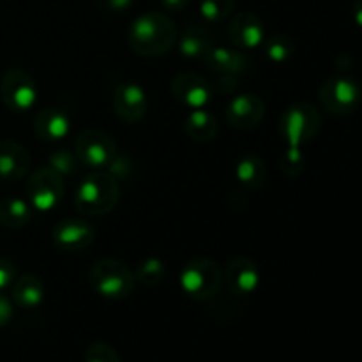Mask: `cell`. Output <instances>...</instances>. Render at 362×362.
<instances>
[{
    "label": "cell",
    "instance_id": "obj_1",
    "mask_svg": "<svg viewBox=\"0 0 362 362\" xmlns=\"http://www.w3.org/2000/svg\"><path fill=\"white\" fill-rule=\"evenodd\" d=\"M177 41L175 21L166 13H144L129 25L127 42L131 49L144 57H161L173 48Z\"/></svg>",
    "mask_w": 362,
    "mask_h": 362
},
{
    "label": "cell",
    "instance_id": "obj_2",
    "mask_svg": "<svg viewBox=\"0 0 362 362\" xmlns=\"http://www.w3.org/2000/svg\"><path fill=\"white\" fill-rule=\"evenodd\" d=\"M120 198L119 180L110 172H94L78 186L74 207L83 216H105L115 209Z\"/></svg>",
    "mask_w": 362,
    "mask_h": 362
},
{
    "label": "cell",
    "instance_id": "obj_3",
    "mask_svg": "<svg viewBox=\"0 0 362 362\" xmlns=\"http://www.w3.org/2000/svg\"><path fill=\"white\" fill-rule=\"evenodd\" d=\"M92 290L105 299L120 300L133 293L136 279L131 269L115 258H99L88 269Z\"/></svg>",
    "mask_w": 362,
    "mask_h": 362
},
{
    "label": "cell",
    "instance_id": "obj_4",
    "mask_svg": "<svg viewBox=\"0 0 362 362\" xmlns=\"http://www.w3.org/2000/svg\"><path fill=\"white\" fill-rule=\"evenodd\" d=\"M223 272L211 258H194L187 262L179 276V285L189 299L204 303L219 292Z\"/></svg>",
    "mask_w": 362,
    "mask_h": 362
},
{
    "label": "cell",
    "instance_id": "obj_5",
    "mask_svg": "<svg viewBox=\"0 0 362 362\" xmlns=\"http://www.w3.org/2000/svg\"><path fill=\"white\" fill-rule=\"evenodd\" d=\"M322 126L320 112L311 103H296L281 113L278 131L286 145L303 147L313 140Z\"/></svg>",
    "mask_w": 362,
    "mask_h": 362
},
{
    "label": "cell",
    "instance_id": "obj_6",
    "mask_svg": "<svg viewBox=\"0 0 362 362\" xmlns=\"http://www.w3.org/2000/svg\"><path fill=\"white\" fill-rule=\"evenodd\" d=\"M64 177L52 166H41L27 180V200L30 207L41 212H49L64 198Z\"/></svg>",
    "mask_w": 362,
    "mask_h": 362
},
{
    "label": "cell",
    "instance_id": "obj_7",
    "mask_svg": "<svg viewBox=\"0 0 362 362\" xmlns=\"http://www.w3.org/2000/svg\"><path fill=\"white\" fill-rule=\"evenodd\" d=\"M39 88L34 78L20 67L6 71L0 80V99L4 105L16 113H25L32 110L37 103Z\"/></svg>",
    "mask_w": 362,
    "mask_h": 362
},
{
    "label": "cell",
    "instance_id": "obj_8",
    "mask_svg": "<svg viewBox=\"0 0 362 362\" xmlns=\"http://www.w3.org/2000/svg\"><path fill=\"white\" fill-rule=\"evenodd\" d=\"M74 154L87 168H108L117 156V145L110 134L99 129H87L78 134L74 141Z\"/></svg>",
    "mask_w": 362,
    "mask_h": 362
},
{
    "label": "cell",
    "instance_id": "obj_9",
    "mask_svg": "<svg viewBox=\"0 0 362 362\" xmlns=\"http://www.w3.org/2000/svg\"><path fill=\"white\" fill-rule=\"evenodd\" d=\"M362 92L359 83L352 78H329L318 90V99L329 113L349 115L361 105Z\"/></svg>",
    "mask_w": 362,
    "mask_h": 362
},
{
    "label": "cell",
    "instance_id": "obj_10",
    "mask_svg": "<svg viewBox=\"0 0 362 362\" xmlns=\"http://www.w3.org/2000/svg\"><path fill=\"white\" fill-rule=\"evenodd\" d=\"M170 90L175 101L189 110L207 108L212 101V85L205 78L194 73H180L170 83Z\"/></svg>",
    "mask_w": 362,
    "mask_h": 362
},
{
    "label": "cell",
    "instance_id": "obj_11",
    "mask_svg": "<svg viewBox=\"0 0 362 362\" xmlns=\"http://www.w3.org/2000/svg\"><path fill=\"white\" fill-rule=\"evenodd\" d=\"M113 110L122 122L136 124L145 117L148 99L144 87L134 81H120L112 95Z\"/></svg>",
    "mask_w": 362,
    "mask_h": 362
},
{
    "label": "cell",
    "instance_id": "obj_12",
    "mask_svg": "<svg viewBox=\"0 0 362 362\" xmlns=\"http://www.w3.org/2000/svg\"><path fill=\"white\" fill-rule=\"evenodd\" d=\"M265 115V103L257 94H239L226 105V122L240 131L257 127Z\"/></svg>",
    "mask_w": 362,
    "mask_h": 362
},
{
    "label": "cell",
    "instance_id": "obj_13",
    "mask_svg": "<svg viewBox=\"0 0 362 362\" xmlns=\"http://www.w3.org/2000/svg\"><path fill=\"white\" fill-rule=\"evenodd\" d=\"M52 239L53 244L62 251H83L94 243L95 228L85 219H64L53 228Z\"/></svg>",
    "mask_w": 362,
    "mask_h": 362
},
{
    "label": "cell",
    "instance_id": "obj_14",
    "mask_svg": "<svg viewBox=\"0 0 362 362\" xmlns=\"http://www.w3.org/2000/svg\"><path fill=\"white\" fill-rule=\"evenodd\" d=\"M228 37L239 49H253L265 42V25L255 13H237L228 25Z\"/></svg>",
    "mask_w": 362,
    "mask_h": 362
},
{
    "label": "cell",
    "instance_id": "obj_15",
    "mask_svg": "<svg viewBox=\"0 0 362 362\" xmlns=\"http://www.w3.org/2000/svg\"><path fill=\"white\" fill-rule=\"evenodd\" d=\"M225 283L235 296H251L260 285L258 265L251 258H233L225 269Z\"/></svg>",
    "mask_w": 362,
    "mask_h": 362
},
{
    "label": "cell",
    "instance_id": "obj_16",
    "mask_svg": "<svg viewBox=\"0 0 362 362\" xmlns=\"http://www.w3.org/2000/svg\"><path fill=\"white\" fill-rule=\"evenodd\" d=\"M216 45V35L207 23H187L179 37V52L186 59L204 60Z\"/></svg>",
    "mask_w": 362,
    "mask_h": 362
},
{
    "label": "cell",
    "instance_id": "obj_17",
    "mask_svg": "<svg viewBox=\"0 0 362 362\" xmlns=\"http://www.w3.org/2000/svg\"><path fill=\"white\" fill-rule=\"evenodd\" d=\"M30 168L27 148L13 140H0V179L14 182L25 177Z\"/></svg>",
    "mask_w": 362,
    "mask_h": 362
},
{
    "label": "cell",
    "instance_id": "obj_18",
    "mask_svg": "<svg viewBox=\"0 0 362 362\" xmlns=\"http://www.w3.org/2000/svg\"><path fill=\"white\" fill-rule=\"evenodd\" d=\"M205 66L209 67V71L219 74H239L247 73L251 69V60L240 49H230V48H221V46H214L211 52L207 53V57L204 59Z\"/></svg>",
    "mask_w": 362,
    "mask_h": 362
},
{
    "label": "cell",
    "instance_id": "obj_19",
    "mask_svg": "<svg viewBox=\"0 0 362 362\" xmlns=\"http://www.w3.org/2000/svg\"><path fill=\"white\" fill-rule=\"evenodd\" d=\"M71 119L60 108H42L34 117V133L45 141H59L69 134Z\"/></svg>",
    "mask_w": 362,
    "mask_h": 362
},
{
    "label": "cell",
    "instance_id": "obj_20",
    "mask_svg": "<svg viewBox=\"0 0 362 362\" xmlns=\"http://www.w3.org/2000/svg\"><path fill=\"white\" fill-rule=\"evenodd\" d=\"M13 303L23 310H34L41 306L45 299V286L42 281L34 274H25L14 279L13 283Z\"/></svg>",
    "mask_w": 362,
    "mask_h": 362
},
{
    "label": "cell",
    "instance_id": "obj_21",
    "mask_svg": "<svg viewBox=\"0 0 362 362\" xmlns=\"http://www.w3.org/2000/svg\"><path fill=\"white\" fill-rule=\"evenodd\" d=\"M182 127L184 133H186L191 140L198 141V144H205V141L214 140L216 134H218L219 124L218 119H216L211 112L202 108L191 110L189 115L184 120Z\"/></svg>",
    "mask_w": 362,
    "mask_h": 362
},
{
    "label": "cell",
    "instance_id": "obj_22",
    "mask_svg": "<svg viewBox=\"0 0 362 362\" xmlns=\"http://www.w3.org/2000/svg\"><path fill=\"white\" fill-rule=\"evenodd\" d=\"M235 177L247 189H260L267 177V165L257 154H246L239 159L235 166Z\"/></svg>",
    "mask_w": 362,
    "mask_h": 362
},
{
    "label": "cell",
    "instance_id": "obj_23",
    "mask_svg": "<svg viewBox=\"0 0 362 362\" xmlns=\"http://www.w3.org/2000/svg\"><path fill=\"white\" fill-rule=\"evenodd\" d=\"M32 219V207L28 202L21 198H4L0 202V225L6 228L18 230L23 228L30 223Z\"/></svg>",
    "mask_w": 362,
    "mask_h": 362
},
{
    "label": "cell",
    "instance_id": "obj_24",
    "mask_svg": "<svg viewBox=\"0 0 362 362\" xmlns=\"http://www.w3.org/2000/svg\"><path fill=\"white\" fill-rule=\"evenodd\" d=\"M235 0H202L200 16L207 25H216L225 21L233 13Z\"/></svg>",
    "mask_w": 362,
    "mask_h": 362
},
{
    "label": "cell",
    "instance_id": "obj_25",
    "mask_svg": "<svg viewBox=\"0 0 362 362\" xmlns=\"http://www.w3.org/2000/svg\"><path fill=\"white\" fill-rule=\"evenodd\" d=\"M264 46L265 53H267V57L272 62H286L296 53V42L292 41V37L285 34H278L265 39Z\"/></svg>",
    "mask_w": 362,
    "mask_h": 362
},
{
    "label": "cell",
    "instance_id": "obj_26",
    "mask_svg": "<svg viewBox=\"0 0 362 362\" xmlns=\"http://www.w3.org/2000/svg\"><path fill=\"white\" fill-rule=\"evenodd\" d=\"M304 165H306V154L303 152V148L297 145H286L285 152L279 158V170L283 175L288 179H296L303 173Z\"/></svg>",
    "mask_w": 362,
    "mask_h": 362
},
{
    "label": "cell",
    "instance_id": "obj_27",
    "mask_svg": "<svg viewBox=\"0 0 362 362\" xmlns=\"http://www.w3.org/2000/svg\"><path fill=\"white\" fill-rule=\"evenodd\" d=\"M166 274V267L159 258H147L138 265L134 272V279L144 286H156L163 281Z\"/></svg>",
    "mask_w": 362,
    "mask_h": 362
},
{
    "label": "cell",
    "instance_id": "obj_28",
    "mask_svg": "<svg viewBox=\"0 0 362 362\" xmlns=\"http://www.w3.org/2000/svg\"><path fill=\"white\" fill-rule=\"evenodd\" d=\"M48 166H52L55 172H59L60 175L66 177V175H71V173L76 170L78 158L76 154H73V152L66 151V148H60V151H55L53 154H49Z\"/></svg>",
    "mask_w": 362,
    "mask_h": 362
},
{
    "label": "cell",
    "instance_id": "obj_29",
    "mask_svg": "<svg viewBox=\"0 0 362 362\" xmlns=\"http://www.w3.org/2000/svg\"><path fill=\"white\" fill-rule=\"evenodd\" d=\"M85 362H120L119 354L105 341L90 343L85 350Z\"/></svg>",
    "mask_w": 362,
    "mask_h": 362
},
{
    "label": "cell",
    "instance_id": "obj_30",
    "mask_svg": "<svg viewBox=\"0 0 362 362\" xmlns=\"http://www.w3.org/2000/svg\"><path fill=\"white\" fill-rule=\"evenodd\" d=\"M14 279H16V267H14V264L7 260V258H0V292L13 286Z\"/></svg>",
    "mask_w": 362,
    "mask_h": 362
},
{
    "label": "cell",
    "instance_id": "obj_31",
    "mask_svg": "<svg viewBox=\"0 0 362 362\" xmlns=\"http://www.w3.org/2000/svg\"><path fill=\"white\" fill-rule=\"evenodd\" d=\"M237 87H239V81L235 74H219V78L212 85V90L218 94H232Z\"/></svg>",
    "mask_w": 362,
    "mask_h": 362
},
{
    "label": "cell",
    "instance_id": "obj_32",
    "mask_svg": "<svg viewBox=\"0 0 362 362\" xmlns=\"http://www.w3.org/2000/svg\"><path fill=\"white\" fill-rule=\"evenodd\" d=\"M101 9L112 11V13H122L127 11L134 4V0H95Z\"/></svg>",
    "mask_w": 362,
    "mask_h": 362
},
{
    "label": "cell",
    "instance_id": "obj_33",
    "mask_svg": "<svg viewBox=\"0 0 362 362\" xmlns=\"http://www.w3.org/2000/svg\"><path fill=\"white\" fill-rule=\"evenodd\" d=\"M11 318H13V304L0 292V327L9 324Z\"/></svg>",
    "mask_w": 362,
    "mask_h": 362
},
{
    "label": "cell",
    "instance_id": "obj_34",
    "mask_svg": "<svg viewBox=\"0 0 362 362\" xmlns=\"http://www.w3.org/2000/svg\"><path fill=\"white\" fill-rule=\"evenodd\" d=\"M189 4V0H161V6L170 13H180Z\"/></svg>",
    "mask_w": 362,
    "mask_h": 362
},
{
    "label": "cell",
    "instance_id": "obj_35",
    "mask_svg": "<svg viewBox=\"0 0 362 362\" xmlns=\"http://www.w3.org/2000/svg\"><path fill=\"white\" fill-rule=\"evenodd\" d=\"M352 16L356 20V23L362 27V0H356L352 6Z\"/></svg>",
    "mask_w": 362,
    "mask_h": 362
}]
</instances>
